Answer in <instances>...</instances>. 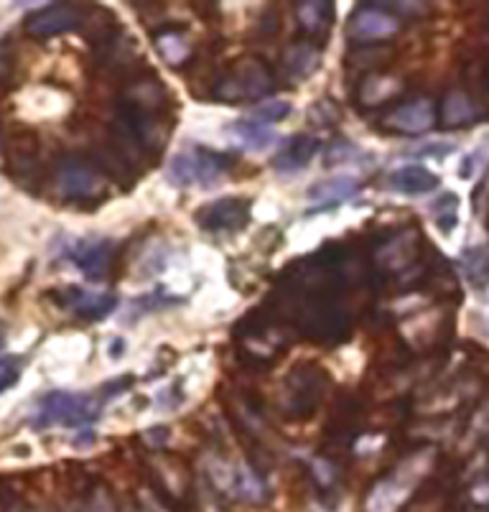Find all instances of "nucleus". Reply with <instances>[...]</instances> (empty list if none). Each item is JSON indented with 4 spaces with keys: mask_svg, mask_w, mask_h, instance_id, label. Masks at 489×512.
<instances>
[{
    "mask_svg": "<svg viewBox=\"0 0 489 512\" xmlns=\"http://www.w3.org/2000/svg\"><path fill=\"white\" fill-rule=\"evenodd\" d=\"M232 169V158L225 153L207 151V148H184L176 153L169 161L166 176L174 186L189 189V186H202V189H212L220 184Z\"/></svg>",
    "mask_w": 489,
    "mask_h": 512,
    "instance_id": "f257e3e1",
    "label": "nucleus"
},
{
    "mask_svg": "<svg viewBox=\"0 0 489 512\" xmlns=\"http://www.w3.org/2000/svg\"><path fill=\"white\" fill-rule=\"evenodd\" d=\"M102 400L95 395L85 393H49L41 398L39 411H36L34 426L49 428V426H85L100 416Z\"/></svg>",
    "mask_w": 489,
    "mask_h": 512,
    "instance_id": "f03ea898",
    "label": "nucleus"
},
{
    "mask_svg": "<svg viewBox=\"0 0 489 512\" xmlns=\"http://www.w3.org/2000/svg\"><path fill=\"white\" fill-rule=\"evenodd\" d=\"M57 189L72 204H95L105 194L102 174L79 156H67L57 166Z\"/></svg>",
    "mask_w": 489,
    "mask_h": 512,
    "instance_id": "7ed1b4c3",
    "label": "nucleus"
},
{
    "mask_svg": "<svg viewBox=\"0 0 489 512\" xmlns=\"http://www.w3.org/2000/svg\"><path fill=\"white\" fill-rule=\"evenodd\" d=\"M270 87L273 77L260 59H240L230 77L222 79L214 92L220 100H245V97H263Z\"/></svg>",
    "mask_w": 489,
    "mask_h": 512,
    "instance_id": "20e7f679",
    "label": "nucleus"
},
{
    "mask_svg": "<svg viewBox=\"0 0 489 512\" xmlns=\"http://www.w3.org/2000/svg\"><path fill=\"white\" fill-rule=\"evenodd\" d=\"M250 222V199L222 197L197 212V225L209 235H232Z\"/></svg>",
    "mask_w": 489,
    "mask_h": 512,
    "instance_id": "39448f33",
    "label": "nucleus"
},
{
    "mask_svg": "<svg viewBox=\"0 0 489 512\" xmlns=\"http://www.w3.org/2000/svg\"><path fill=\"white\" fill-rule=\"evenodd\" d=\"M79 23H82V8L72 3H51L26 18V31L36 39H51V36L74 31Z\"/></svg>",
    "mask_w": 489,
    "mask_h": 512,
    "instance_id": "423d86ee",
    "label": "nucleus"
},
{
    "mask_svg": "<svg viewBox=\"0 0 489 512\" xmlns=\"http://www.w3.org/2000/svg\"><path fill=\"white\" fill-rule=\"evenodd\" d=\"M113 253V240H107V237H87V240H77L72 248H69V260H72L90 281H102V278L107 276V271H110Z\"/></svg>",
    "mask_w": 489,
    "mask_h": 512,
    "instance_id": "0eeeda50",
    "label": "nucleus"
},
{
    "mask_svg": "<svg viewBox=\"0 0 489 512\" xmlns=\"http://www.w3.org/2000/svg\"><path fill=\"white\" fill-rule=\"evenodd\" d=\"M324 385H326V375L324 370H319V367L309 365V367H298V370H293V375L288 377V383H286V398L291 400V403H288V411L309 413L311 408L321 400V390H324Z\"/></svg>",
    "mask_w": 489,
    "mask_h": 512,
    "instance_id": "6e6552de",
    "label": "nucleus"
},
{
    "mask_svg": "<svg viewBox=\"0 0 489 512\" xmlns=\"http://www.w3.org/2000/svg\"><path fill=\"white\" fill-rule=\"evenodd\" d=\"M59 301V306L64 309H72L74 314H79L87 321H100L105 316H110V311H115L118 306V296L113 293H92L85 288H64V291L54 293Z\"/></svg>",
    "mask_w": 489,
    "mask_h": 512,
    "instance_id": "1a4fd4ad",
    "label": "nucleus"
},
{
    "mask_svg": "<svg viewBox=\"0 0 489 512\" xmlns=\"http://www.w3.org/2000/svg\"><path fill=\"white\" fill-rule=\"evenodd\" d=\"M405 464L400 469H395L390 477H383L380 482H375L370 492L365 497V512H398L400 505L408 500L411 495V482L405 479Z\"/></svg>",
    "mask_w": 489,
    "mask_h": 512,
    "instance_id": "9d476101",
    "label": "nucleus"
},
{
    "mask_svg": "<svg viewBox=\"0 0 489 512\" xmlns=\"http://www.w3.org/2000/svg\"><path fill=\"white\" fill-rule=\"evenodd\" d=\"M398 31L400 21L385 8H360L352 13V21H349V36L357 41H380Z\"/></svg>",
    "mask_w": 489,
    "mask_h": 512,
    "instance_id": "9b49d317",
    "label": "nucleus"
},
{
    "mask_svg": "<svg viewBox=\"0 0 489 512\" xmlns=\"http://www.w3.org/2000/svg\"><path fill=\"white\" fill-rule=\"evenodd\" d=\"M436 123V110L428 100H413L405 102V105L395 107L393 113L385 115L383 125L385 128H393L405 136H418V133H426Z\"/></svg>",
    "mask_w": 489,
    "mask_h": 512,
    "instance_id": "f8f14e48",
    "label": "nucleus"
},
{
    "mask_svg": "<svg viewBox=\"0 0 489 512\" xmlns=\"http://www.w3.org/2000/svg\"><path fill=\"white\" fill-rule=\"evenodd\" d=\"M388 186L393 192L405 194V197H421V194L433 192V189H439L441 179L433 174L431 169L418 164H408V166H398V169L390 171L388 176Z\"/></svg>",
    "mask_w": 489,
    "mask_h": 512,
    "instance_id": "ddd939ff",
    "label": "nucleus"
},
{
    "mask_svg": "<svg viewBox=\"0 0 489 512\" xmlns=\"http://www.w3.org/2000/svg\"><path fill=\"white\" fill-rule=\"evenodd\" d=\"M319 151V138L309 136V133H301V136H293L281 151L273 156V169L278 174H296V171L306 169L311 164V158Z\"/></svg>",
    "mask_w": 489,
    "mask_h": 512,
    "instance_id": "4468645a",
    "label": "nucleus"
},
{
    "mask_svg": "<svg viewBox=\"0 0 489 512\" xmlns=\"http://www.w3.org/2000/svg\"><path fill=\"white\" fill-rule=\"evenodd\" d=\"M227 136H230V141L235 143V146L253 153L265 151V148H270L273 143H276V133H273L268 125L258 123V120L253 118H242V120H235V123H230Z\"/></svg>",
    "mask_w": 489,
    "mask_h": 512,
    "instance_id": "2eb2a0df",
    "label": "nucleus"
},
{
    "mask_svg": "<svg viewBox=\"0 0 489 512\" xmlns=\"http://www.w3.org/2000/svg\"><path fill=\"white\" fill-rule=\"evenodd\" d=\"M357 192H360V181L352 179V176H334V179L311 186L309 202L319 204V207H334V204H342L349 197H355Z\"/></svg>",
    "mask_w": 489,
    "mask_h": 512,
    "instance_id": "dca6fc26",
    "label": "nucleus"
},
{
    "mask_svg": "<svg viewBox=\"0 0 489 512\" xmlns=\"http://www.w3.org/2000/svg\"><path fill=\"white\" fill-rule=\"evenodd\" d=\"M319 64L321 51L314 44H309V41H298V44L288 46V51L283 54V69H286V74L293 82L311 77L319 69Z\"/></svg>",
    "mask_w": 489,
    "mask_h": 512,
    "instance_id": "f3484780",
    "label": "nucleus"
},
{
    "mask_svg": "<svg viewBox=\"0 0 489 512\" xmlns=\"http://www.w3.org/2000/svg\"><path fill=\"white\" fill-rule=\"evenodd\" d=\"M398 92H400L398 79L385 77V74H372V77H367L360 85V95H357V100H360V105L365 107H375L393 100Z\"/></svg>",
    "mask_w": 489,
    "mask_h": 512,
    "instance_id": "a211bd4d",
    "label": "nucleus"
},
{
    "mask_svg": "<svg viewBox=\"0 0 489 512\" xmlns=\"http://www.w3.org/2000/svg\"><path fill=\"white\" fill-rule=\"evenodd\" d=\"M474 118H477V113H474L472 102H469V97L464 92L456 90L446 95L444 107H441V120L446 125H467Z\"/></svg>",
    "mask_w": 489,
    "mask_h": 512,
    "instance_id": "6ab92c4d",
    "label": "nucleus"
},
{
    "mask_svg": "<svg viewBox=\"0 0 489 512\" xmlns=\"http://www.w3.org/2000/svg\"><path fill=\"white\" fill-rule=\"evenodd\" d=\"M235 492L242 497V500L255 502V505L265 502V497H268V487H265V482L260 479V474L255 472V469L248 467V464H240V467H237Z\"/></svg>",
    "mask_w": 489,
    "mask_h": 512,
    "instance_id": "aec40b11",
    "label": "nucleus"
},
{
    "mask_svg": "<svg viewBox=\"0 0 489 512\" xmlns=\"http://www.w3.org/2000/svg\"><path fill=\"white\" fill-rule=\"evenodd\" d=\"M156 46L161 51V57L169 64H174V67L184 64L189 54H192V46H189V41L184 39L181 31H163V34L156 36Z\"/></svg>",
    "mask_w": 489,
    "mask_h": 512,
    "instance_id": "412c9836",
    "label": "nucleus"
},
{
    "mask_svg": "<svg viewBox=\"0 0 489 512\" xmlns=\"http://www.w3.org/2000/svg\"><path fill=\"white\" fill-rule=\"evenodd\" d=\"M461 268L477 288L489 286V253L484 248H469L461 255Z\"/></svg>",
    "mask_w": 489,
    "mask_h": 512,
    "instance_id": "4be33fe9",
    "label": "nucleus"
},
{
    "mask_svg": "<svg viewBox=\"0 0 489 512\" xmlns=\"http://www.w3.org/2000/svg\"><path fill=\"white\" fill-rule=\"evenodd\" d=\"M431 214L441 232H451L456 227V222H459V197L451 192L441 194V197L431 204Z\"/></svg>",
    "mask_w": 489,
    "mask_h": 512,
    "instance_id": "5701e85b",
    "label": "nucleus"
},
{
    "mask_svg": "<svg viewBox=\"0 0 489 512\" xmlns=\"http://www.w3.org/2000/svg\"><path fill=\"white\" fill-rule=\"evenodd\" d=\"M298 21L311 34L326 29L332 21V3H298Z\"/></svg>",
    "mask_w": 489,
    "mask_h": 512,
    "instance_id": "b1692460",
    "label": "nucleus"
},
{
    "mask_svg": "<svg viewBox=\"0 0 489 512\" xmlns=\"http://www.w3.org/2000/svg\"><path fill=\"white\" fill-rule=\"evenodd\" d=\"M291 115V102L288 100H268L253 107V120L263 125H276Z\"/></svg>",
    "mask_w": 489,
    "mask_h": 512,
    "instance_id": "393cba45",
    "label": "nucleus"
},
{
    "mask_svg": "<svg viewBox=\"0 0 489 512\" xmlns=\"http://www.w3.org/2000/svg\"><path fill=\"white\" fill-rule=\"evenodd\" d=\"M21 380V360L18 357H0V395L16 388Z\"/></svg>",
    "mask_w": 489,
    "mask_h": 512,
    "instance_id": "a878e982",
    "label": "nucleus"
},
{
    "mask_svg": "<svg viewBox=\"0 0 489 512\" xmlns=\"http://www.w3.org/2000/svg\"><path fill=\"white\" fill-rule=\"evenodd\" d=\"M13 74H16V51L8 41H0V90L11 85Z\"/></svg>",
    "mask_w": 489,
    "mask_h": 512,
    "instance_id": "bb28decb",
    "label": "nucleus"
},
{
    "mask_svg": "<svg viewBox=\"0 0 489 512\" xmlns=\"http://www.w3.org/2000/svg\"><path fill=\"white\" fill-rule=\"evenodd\" d=\"M87 512H120L118 505H115L113 495L105 490V487H95L85 505Z\"/></svg>",
    "mask_w": 489,
    "mask_h": 512,
    "instance_id": "cd10ccee",
    "label": "nucleus"
},
{
    "mask_svg": "<svg viewBox=\"0 0 489 512\" xmlns=\"http://www.w3.org/2000/svg\"><path fill=\"white\" fill-rule=\"evenodd\" d=\"M311 469H314V479L321 487H329V484L337 482V467L329 459H314Z\"/></svg>",
    "mask_w": 489,
    "mask_h": 512,
    "instance_id": "c85d7f7f",
    "label": "nucleus"
},
{
    "mask_svg": "<svg viewBox=\"0 0 489 512\" xmlns=\"http://www.w3.org/2000/svg\"><path fill=\"white\" fill-rule=\"evenodd\" d=\"M454 143L451 141H431L423 143V146H416V156H428V158H446L449 153H454Z\"/></svg>",
    "mask_w": 489,
    "mask_h": 512,
    "instance_id": "c756f323",
    "label": "nucleus"
},
{
    "mask_svg": "<svg viewBox=\"0 0 489 512\" xmlns=\"http://www.w3.org/2000/svg\"><path fill=\"white\" fill-rule=\"evenodd\" d=\"M357 153H360L357 146H352L349 141H339L329 148V153H326V164H334V161H337V164H344L349 158H355Z\"/></svg>",
    "mask_w": 489,
    "mask_h": 512,
    "instance_id": "7c9ffc66",
    "label": "nucleus"
},
{
    "mask_svg": "<svg viewBox=\"0 0 489 512\" xmlns=\"http://www.w3.org/2000/svg\"><path fill=\"white\" fill-rule=\"evenodd\" d=\"M143 502H146V507H143V512H169V510H166V507L161 505V502L156 500V497L148 495V492H146V497H143Z\"/></svg>",
    "mask_w": 489,
    "mask_h": 512,
    "instance_id": "2f4dec72",
    "label": "nucleus"
},
{
    "mask_svg": "<svg viewBox=\"0 0 489 512\" xmlns=\"http://www.w3.org/2000/svg\"><path fill=\"white\" fill-rule=\"evenodd\" d=\"M8 512H29V510H26L21 502H13V505H8Z\"/></svg>",
    "mask_w": 489,
    "mask_h": 512,
    "instance_id": "473e14b6",
    "label": "nucleus"
},
{
    "mask_svg": "<svg viewBox=\"0 0 489 512\" xmlns=\"http://www.w3.org/2000/svg\"><path fill=\"white\" fill-rule=\"evenodd\" d=\"M3 342H6V334H3V324H0V347H3Z\"/></svg>",
    "mask_w": 489,
    "mask_h": 512,
    "instance_id": "72a5a7b5",
    "label": "nucleus"
},
{
    "mask_svg": "<svg viewBox=\"0 0 489 512\" xmlns=\"http://www.w3.org/2000/svg\"><path fill=\"white\" fill-rule=\"evenodd\" d=\"M0 161H3V138H0Z\"/></svg>",
    "mask_w": 489,
    "mask_h": 512,
    "instance_id": "f704fd0d",
    "label": "nucleus"
}]
</instances>
